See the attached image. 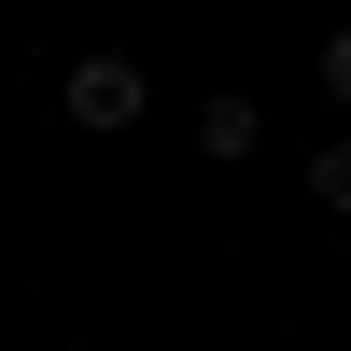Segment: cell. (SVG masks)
<instances>
[{
	"mask_svg": "<svg viewBox=\"0 0 351 351\" xmlns=\"http://www.w3.org/2000/svg\"><path fill=\"white\" fill-rule=\"evenodd\" d=\"M56 99H71V127H141V112H155V71H141V56H71V84H56Z\"/></svg>",
	"mask_w": 351,
	"mask_h": 351,
	"instance_id": "obj_1",
	"label": "cell"
},
{
	"mask_svg": "<svg viewBox=\"0 0 351 351\" xmlns=\"http://www.w3.org/2000/svg\"><path fill=\"white\" fill-rule=\"evenodd\" d=\"M253 141H267V112H253L239 84H225V99H197V155H211V169H239Z\"/></svg>",
	"mask_w": 351,
	"mask_h": 351,
	"instance_id": "obj_2",
	"label": "cell"
},
{
	"mask_svg": "<svg viewBox=\"0 0 351 351\" xmlns=\"http://www.w3.org/2000/svg\"><path fill=\"white\" fill-rule=\"evenodd\" d=\"M309 211H337V225H351V141H324V155H309Z\"/></svg>",
	"mask_w": 351,
	"mask_h": 351,
	"instance_id": "obj_3",
	"label": "cell"
},
{
	"mask_svg": "<svg viewBox=\"0 0 351 351\" xmlns=\"http://www.w3.org/2000/svg\"><path fill=\"white\" fill-rule=\"evenodd\" d=\"M324 99H351V28H337V43H324Z\"/></svg>",
	"mask_w": 351,
	"mask_h": 351,
	"instance_id": "obj_4",
	"label": "cell"
}]
</instances>
